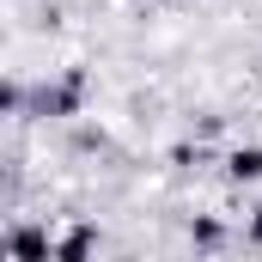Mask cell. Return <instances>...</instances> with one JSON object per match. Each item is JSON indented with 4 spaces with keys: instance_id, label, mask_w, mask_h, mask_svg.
<instances>
[{
    "instance_id": "6da1fadb",
    "label": "cell",
    "mask_w": 262,
    "mask_h": 262,
    "mask_svg": "<svg viewBox=\"0 0 262 262\" xmlns=\"http://www.w3.org/2000/svg\"><path fill=\"white\" fill-rule=\"evenodd\" d=\"M12 256L18 262H49V238H43L37 226H25V232L12 238Z\"/></svg>"
},
{
    "instance_id": "7a4b0ae2",
    "label": "cell",
    "mask_w": 262,
    "mask_h": 262,
    "mask_svg": "<svg viewBox=\"0 0 262 262\" xmlns=\"http://www.w3.org/2000/svg\"><path fill=\"white\" fill-rule=\"evenodd\" d=\"M232 177H262V152H256V146L232 159Z\"/></svg>"
},
{
    "instance_id": "3957f363",
    "label": "cell",
    "mask_w": 262,
    "mask_h": 262,
    "mask_svg": "<svg viewBox=\"0 0 262 262\" xmlns=\"http://www.w3.org/2000/svg\"><path fill=\"white\" fill-rule=\"evenodd\" d=\"M85 250H92V232H73L61 244V262H85Z\"/></svg>"
},
{
    "instance_id": "277c9868",
    "label": "cell",
    "mask_w": 262,
    "mask_h": 262,
    "mask_svg": "<svg viewBox=\"0 0 262 262\" xmlns=\"http://www.w3.org/2000/svg\"><path fill=\"white\" fill-rule=\"evenodd\" d=\"M256 238H262V213H256Z\"/></svg>"
},
{
    "instance_id": "5b68a950",
    "label": "cell",
    "mask_w": 262,
    "mask_h": 262,
    "mask_svg": "<svg viewBox=\"0 0 262 262\" xmlns=\"http://www.w3.org/2000/svg\"><path fill=\"white\" fill-rule=\"evenodd\" d=\"M0 262H6V244H0Z\"/></svg>"
}]
</instances>
